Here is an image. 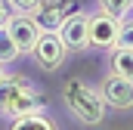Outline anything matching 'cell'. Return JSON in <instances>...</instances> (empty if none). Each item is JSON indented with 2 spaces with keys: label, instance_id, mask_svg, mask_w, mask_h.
<instances>
[{
  "label": "cell",
  "instance_id": "cell-1",
  "mask_svg": "<svg viewBox=\"0 0 133 130\" xmlns=\"http://www.w3.org/2000/svg\"><path fill=\"white\" fill-rule=\"evenodd\" d=\"M62 99H65L68 112L81 121V124H90V127H99L108 115V105L99 96V90L93 84H87L84 77H68L62 84Z\"/></svg>",
  "mask_w": 133,
  "mask_h": 130
},
{
  "label": "cell",
  "instance_id": "cell-2",
  "mask_svg": "<svg viewBox=\"0 0 133 130\" xmlns=\"http://www.w3.org/2000/svg\"><path fill=\"white\" fill-rule=\"evenodd\" d=\"M28 56H31L43 71H59L62 62H65V56H68V47L62 43V37L56 31H40V37L34 40V47H31Z\"/></svg>",
  "mask_w": 133,
  "mask_h": 130
},
{
  "label": "cell",
  "instance_id": "cell-3",
  "mask_svg": "<svg viewBox=\"0 0 133 130\" xmlns=\"http://www.w3.org/2000/svg\"><path fill=\"white\" fill-rule=\"evenodd\" d=\"M121 28V19L108 16L105 9L87 16V47H96V50H111L115 47V37Z\"/></svg>",
  "mask_w": 133,
  "mask_h": 130
},
{
  "label": "cell",
  "instance_id": "cell-4",
  "mask_svg": "<svg viewBox=\"0 0 133 130\" xmlns=\"http://www.w3.org/2000/svg\"><path fill=\"white\" fill-rule=\"evenodd\" d=\"M99 96L105 99L108 108L127 112V108H133V81L111 71V74H105V81L99 84Z\"/></svg>",
  "mask_w": 133,
  "mask_h": 130
},
{
  "label": "cell",
  "instance_id": "cell-5",
  "mask_svg": "<svg viewBox=\"0 0 133 130\" xmlns=\"http://www.w3.org/2000/svg\"><path fill=\"white\" fill-rule=\"evenodd\" d=\"M6 31H9V37L16 40V47H19V53L25 56V53H31L34 40L40 37V28L34 25V19L28 16V12H12V19L6 22Z\"/></svg>",
  "mask_w": 133,
  "mask_h": 130
},
{
  "label": "cell",
  "instance_id": "cell-6",
  "mask_svg": "<svg viewBox=\"0 0 133 130\" xmlns=\"http://www.w3.org/2000/svg\"><path fill=\"white\" fill-rule=\"evenodd\" d=\"M56 34L62 37V43L68 47V53L87 50V12H74V16H65Z\"/></svg>",
  "mask_w": 133,
  "mask_h": 130
},
{
  "label": "cell",
  "instance_id": "cell-7",
  "mask_svg": "<svg viewBox=\"0 0 133 130\" xmlns=\"http://www.w3.org/2000/svg\"><path fill=\"white\" fill-rule=\"evenodd\" d=\"M46 108V102H43V96H40V90L37 87H28V90H22L19 96L9 99V105L0 112L3 118H25V115H34V112H43Z\"/></svg>",
  "mask_w": 133,
  "mask_h": 130
},
{
  "label": "cell",
  "instance_id": "cell-8",
  "mask_svg": "<svg viewBox=\"0 0 133 130\" xmlns=\"http://www.w3.org/2000/svg\"><path fill=\"white\" fill-rule=\"evenodd\" d=\"M31 19H34V25L40 28V31H59V25H62V9H59V3L56 0H43L37 9L31 12Z\"/></svg>",
  "mask_w": 133,
  "mask_h": 130
},
{
  "label": "cell",
  "instance_id": "cell-9",
  "mask_svg": "<svg viewBox=\"0 0 133 130\" xmlns=\"http://www.w3.org/2000/svg\"><path fill=\"white\" fill-rule=\"evenodd\" d=\"M28 87H34L28 77H22V74H3V77H0V112L9 105L12 96H19V93L28 90Z\"/></svg>",
  "mask_w": 133,
  "mask_h": 130
},
{
  "label": "cell",
  "instance_id": "cell-10",
  "mask_svg": "<svg viewBox=\"0 0 133 130\" xmlns=\"http://www.w3.org/2000/svg\"><path fill=\"white\" fill-rule=\"evenodd\" d=\"M9 130H59L53 118H46L43 112H34V115H25V118H12Z\"/></svg>",
  "mask_w": 133,
  "mask_h": 130
},
{
  "label": "cell",
  "instance_id": "cell-11",
  "mask_svg": "<svg viewBox=\"0 0 133 130\" xmlns=\"http://www.w3.org/2000/svg\"><path fill=\"white\" fill-rule=\"evenodd\" d=\"M108 65H111V71H115V74H121V77H130V81H133V50L111 47Z\"/></svg>",
  "mask_w": 133,
  "mask_h": 130
},
{
  "label": "cell",
  "instance_id": "cell-12",
  "mask_svg": "<svg viewBox=\"0 0 133 130\" xmlns=\"http://www.w3.org/2000/svg\"><path fill=\"white\" fill-rule=\"evenodd\" d=\"M22 53H19V47H16V40L9 37V31H6V25H0V65H9L16 62Z\"/></svg>",
  "mask_w": 133,
  "mask_h": 130
},
{
  "label": "cell",
  "instance_id": "cell-13",
  "mask_svg": "<svg viewBox=\"0 0 133 130\" xmlns=\"http://www.w3.org/2000/svg\"><path fill=\"white\" fill-rule=\"evenodd\" d=\"M99 9H105L115 19H127L133 12V0H99Z\"/></svg>",
  "mask_w": 133,
  "mask_h": 130
},
{
  "label": "cell",
  "instance_id": "cell-14",
  "mask_svg": "<svg viewBox=\"0 0 133 130\" xmlns=\"http://www.w3.org/2000/svg\"><path fill=\"white\" fill-rule=\"evenodd\" d=\"M115 47H124V50H133V19H121V28H118V37H115Z\"/></svg>",
  "mask_w": 133,
  "mask_h": 130
},
{
  "label": "cell",
  "instance_id": "cell-15",
  "mask_svg": "<svg viewBox=\"0 0 133 130\" xmlns=\"http://www.w3.org/2000/svg\"><path fill=\"white\" fill-rule=\"evenodd\" d=\"M40 3H43V0H6V6H9L12 12H28V16H31Z\"/></svg>",
  "mask_w": 133,
  "mask_h": 130
},
{
  "label": "cell",
  "instance_id": "cell-16",
  "mask_svg": "<svg viewBox=\"0 0 133 130\" xmlns=\"http://www.w3.org/2000/svg\"><path fill=\"white\" fill-rule=\"evenodd\" d=\"M9 19H12V9H9V6H6V0H3V3H0V25H6Z\"/></svg>",
  "mask_w": 133,
  "mask_h": 130
},
{
  "label": "cell",
  "instance_id": "cell-17",
  "mask_svg": "<svg viewBox=\"0 0 133 130\" xmlns=\"http://www.w3.org/2000/svg\"><path fill=\"white\" fill-rule=\"evenodd\" d=\"M3 74H6V71H3V65H0V77H3Z\"/></svg>",
  "mask_w": 133,
  "mask_h": 130
},
{
  "label": "cell",
  "instance_id": "cell-18",
  "mask_svg": "<svg viewBox=\"0 0 133 130\" xmlns=\"http://www.w3.org/2000/svg\"><path fill=\"white\" fill-rule=\"evenodd\" d=\"M0 3H3V0H0Z\"/></svg>",
  "mask_w": 133,
  "mask_h": 130
}]
</instances>
